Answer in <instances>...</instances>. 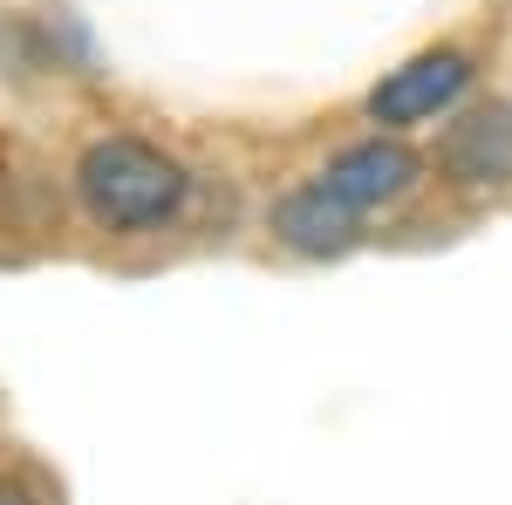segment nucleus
Wrapping results in <instances>:
<instances>
[{"instance_id":"nucleus-6","label":"nucleus","mask_w":512,"mask_h":505,"mask_svg":"<svg viewBox=\"0 0 512 505\" xmlns=\"http://www.w3.org/2000/svg\"><path fill=\"white\" fill-rule=\"evenodd\" d=\"M0 505H55V485L28 458H0Z\"/></svg>"},{"instance_id":"nucleus-4","label":"nucleus","mask_w":512,"mask_h":505,"mask_svg":"<svg viewBox=\"0 0 512 505\" xmlns=\"http://www.w3.org/2000/svg\"><path fill=\"white\" fill-rule=\"evenodd\" d=\"M315 178L328 192L349 205L355 219H390L403 212L410 198L431 185V164H424V144L417 137H390V130H362L349 144H335V151L315 164Z\"/></svg>"},{"instance_id":"nucleus-2","label":"nucleus","mask_w":512,"mask_h":505,"mask_svg":"<svg viewBox=\"0 0 512 505\" xmlns=\"http://www.w3.org/2000/svg\"><path fill=\"white\" fill-rule=\"evenodd\" d=\"M472 96H478V55L465 41H431L362 89V123L390 130V137H417V130H437L451 110H465Z\"/></svg>"},{"instance_id":"nucleus-1","label":"nucleus","mask_w":512,"mask_h":505,"mask_svg":"<svg viewBox=\"0 0 512 505\" xmlns=\"http://www.w3.org/2000/svg\"><path fill=\"white\" fill-rule=\"evenodd\" d=\"M198 185L205 178L192 171V157L144 130H96L69 157V198H76L82 226L103 233L110 246L178 233L198 212Z\"/></svg>"},{"instance_id":"nucleus-5","label":"nucleus","mask_w":512,"mask_h":505,"mask_svg":"<svg viewBox=\"0 0 512 505\" xmlns=\"http://www.w3.org/2000/svg\"><path fill=\"white\" fill-rule=\"evenodd\" d=\"M260 233L274 239V253L301 260V267H335V260H349V253L369 246V219H355L349 205L308 171V178H294V185H280L267 198Z\"/></svg>"},{"instance_id":"nucleus-3","label":"nucleus","mask_w":512,"mask_h":505,"mask_svg":"<svg viewBox=\"0 0 512 505\" xmlns=\"http://www.w3.org/2000/svg\"><path fill=\"white\" fill-rule=\"evenodd\" d=\"M431 185L465 205H499L512 198V103L506 96H472L465 110L431 130L424 144Z\"/></svg>"}]
</instances>
